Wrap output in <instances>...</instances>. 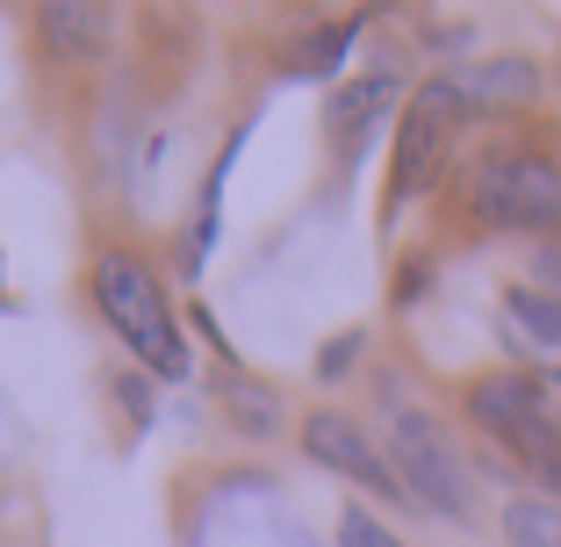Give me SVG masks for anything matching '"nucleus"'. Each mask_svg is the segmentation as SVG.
<instances>
[{"label":"nucleus","mask_w":561,"mask_h":547,"mask_svg":"<svg viewBox=\"0 0 561 547\" xmlns=\"http://www.w3.org/2000/svg\"><path fill=\"white\" fill-rule=\"evenodd\" d=\"M94 310H101V324L130 346V361L145 367L151 381H187L195 375V346L181 339L159 274H151L137 252H101L94 260Z\"/></svg>","instance_id":"f257e3e1"},{"label":"nucleus","mask_w":561,"mask_h":547,"mask_svg":"<svg viewBox=\"0 0 561 547\" xmlns=\"http://www.w3.org/2000/svg\"><path fill=\"white\" fill-rule=\"evenodd\" d=\"M116 403L137 418V425L151 418V375H145V367H123V375H116Z\"/></svg>","instance_id":"dca6fc26"},{"label":"nucleus","mask_w":561,"mask_h":547,"mask_svg":"<svg viewBox=\"0 0 561 547\" xmlns=\"http://www.w3.org/2000/svg\"><path fill=\"white\" fill-rule=\"evenodd\" d=\"M339 547H403L397 533L381 526L375 512H360V504H346V512H339Z\"/></svg>","instance_id":"2eb2a0df"},{"label":"nucleus","mask_w":561,"mask_h":547,"mask_svg":"<svg viewBox=\"0 0 561 547\" xmlns=\"http://www.w3.org/2000/svg\"><path fill=\"white\" fill-rule=\"evenodd\" d=\"M468 209L490 224V231H518L561 246V159L526 145H490L468 173Z\"/></svg>","instance_id":"7ed1b4c3"},{"label":"nucleus","mask_w":561,"mask_h":547,"mask_svg":"<svg viewBox=\"0 0 561 547\" xmlns=\"http://www.w3.org/2000/svg\"><path fill=\"white\" fill-rule=\"evenodd\" d=\"M461 87H468V101H476V116H496V109H533V101L547 94L540 66L518 58V50H512V58H482V66H468Z\"/></svg>","instance_id":"1a4fd4ad"},{"label":"nucleus","mask_w":561,"mask_h":547,"mask_svg":"<svg viewBox=\"0 0 561 547\" xmlns=\"http://www.w3.org/2000/svg\"><path fill=\"white\" fill-rule=\"evenodd\" d=\"M533 288L561 296V246H533Z\"/></svg>","instance_id":"f3484780"},{"label":"nucleus","mask_w":561,"mask_h":547,"mask_svg":"<svg viewBox=\"0 0 561 547\" xmlns=\"http://www.w3.org/2000/svg\"><path fill=\"white\" fill-rule=\"evenodd\" d=\"M504 317H512L540 353L561 361V296H547V288H533V282H512L504 288Z\"/></svg>","instance_id":"9b49d317"},{"label":"nucleus","mask_w":561,"mask_h":547,"mask_svg":"<svg viewBox=\"0 0 561 547\" xmlns=\"http://www.w3.org/2000/svg\"><path fill=\"white\" fill-rule=\"evenodd\" d=\"M302 454H310L317 468H331V476L360 482L367 498L381 504H411V490H403L397 461H389V447H381L375 432L360 425L353 411H310L302 418Z\"/></svg>","instance_id":"39448f33"},{"label":"nucleus","mask_w":561,"mask_h":547,"mask_svg":"<svg viewBox=\"0 0 561 547\" xmlns=\"http://www.w3.org/2000/svg\"><path fill=\"white\" fill-rule=\"evenodd\" d=\"M216 403H224V418H231L245 440H274V432L288 425L280 397L266 389V381H252V375H224V381H216Z\"/></svg>","instance_id":"9d476101"},{"label":"nucleus","mask_w":561,"mask_h":547,"mask_svg":"<svg viewBox=\"0 0 561 547\" xmlns=\"http://www.w3.org/2000/svg\"><path fill=\"white\" fill-rule=\"evenodd\" d=\"M504 540L512 547H561V504L554 498H512L504 504Z\"/></svg>","instance_id":"f8f14e48"},{"label":"nucleus","mask_w":561,"mask_h":547,"mask_svg":"<svg viewBox=\"0 0 561 547\" xmlns=\"http://www.w3.org/2000/svg\"><path fill=\"white\" fill-rule=\"evenodd\" d=\"M108 30H116V15L94 8V0H50V8H36V36H44V50L66 58V66L101 58V50H108Z\"/></svg>","instance_id":"6e6552de"},{"label":"nucleus","mask_w":561,"mask_h":547,"mask_svg":"<svg viewBox=\"0 0 561 547\" xmlns=\"http://www.w3.org/2000/svg\"><path fill=\"white\" fill-rule=\"evenodd\" d=\"M381 403H389V461H397L403 490H411V504H425L432 518H454V526H476V476H468L461 447L446 440V425L425 411V403H411L397 389V375L381 381Z\"/></svg>","instance_id":"f03ea898"},{"label":"nucleus","mask_w":561,"mask_h":547,"mask_svg":"<svg viewBox=\"0 0 561 547\" xmlns=\"http://www.w3.org/2000/svg\"><path fill=\"white\" fill-rule=\"evenodd\" d=\"M446 151H454V123L432 116L425 101H411V109L397 116V151H389V216L439 181V173H446Z\"/></svg>","instance_id":"423d86ee"},{"label":"nucleus","mask_w":561,"mask_h":547,"mask_svg":"<svg viewBox=\"0 0 561 547\" xmlns=\"http://www.w3.org/2000/svg\"><path fill=\"white\" fill-rule=\"evenodd\" d=\"M360 353H367V332L353 324V332H339V339H324L317 346V381H346L353 367H360Z\"/></svg>","instance_id":"4468645a"},{"label":"nucleus","mask_w":561,"mask_h":547,"mask_svg":"<svg viewBox=\"0 0 561 547\" xmlns=\"http://www.w3.org/2000/svg\"><path fill=\"white\" fill-rule=\"evenodd\" d=\"M547 381H561V361H554V367H547Z\"/></svg>","instance_id":"6ab92c4d"},{"label":"nucleus","mask_w":561,"mask_h":547,"mask_svg":"<svg viewBox=\"0 0 561 547\" xmlns=\"http://www.w3.org/2000/svg\"><path fill=\"white\" fill-rule=\"evenodd\" d=\"M353 36H360V22H317V30H302V44L288 50V72H331L353 50Z\"/></svg>","instance_id":"ddd939ff"},{"label":"nucleus","mask_w":561,"mask_h":547,"mask_svg":"<svg viewBox=\"0 0 561 547\" xmlns=\"http://www.w3.org/2000/svg\"><path fill=\"white\" fill-rule=\"evenodd\" d=\"M397 94H403L397 72H367V80L331 87V94H324V130H331V145L353 159V151L367 145V130H375V123L397 109Z\"/></svg>","instance_id":"0eeeda50"},{"label":"nucleus","mask_w":561,"mask_h":547,"mask_svg":"<svg viewBox=\"0 0 561 547\" xmlns=\"http://www.w3.org/2000/svg\"><path fill=\"white\" fill-rule=\"evenodd\" d=\"M461 403H468V418H476V432H490L496 447L512 454V461H526L533 476H547V468L561 461V425H554V411H547V381L540 375L496 367V375L468 381Z\"/></svg>","instance_id":"20e7f679"},{"label":"nucleus","mask_w":561,"mask_h":547,"mask_svg":"<svg viewBox=\"0 0 561 547\" xmlns=\"http://www.w3.org/2000/svg\"><path fill=\"white\" fill-rule=\"evenodd\" d=\"M533 482H540V498H554V504H561V461L547 468V476H533Z\"/></svg>","instance_id":"a211bd4d"}]
</instances>
